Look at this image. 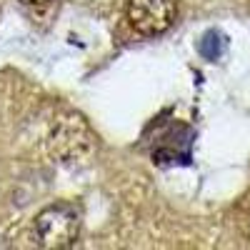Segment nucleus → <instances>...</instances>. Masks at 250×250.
<instances>
[{"label": "nucleus", "mask_w": 250, "mask_h": 250, "mask_svg": "<svg viewBox=\"0 0 250 250\" xmlns=\"http://www.w3.org/2000/svg\"><path fill=\"white\" fill-rule=\"evenodd\" d=\"M125 15H128V23L135 33L153 38L173 28L178 8L175 0H128Z\"/></svg>", "instance_id": "obj_2"}, {"label": "nucleus", "mask_w": 250, "mask_h": 250, "mask_svg": "<svg viewBox=\"0 0 250 250\" xmlns=\"http://www.w3.org/2000/svg\"><path fill=\"white\" fill-rule=\"evenodd\" d=\"M220 48H223V40H220V35H215V33H208L205 40L200 43V53H203L208 60H215V58L220 55Z\"/></svg>", "instance_id": "obj_3"}, {"label": "nucleus", "mask_w": 250, "mask_h": 250, "mask_svg": "<svg viewBox=\"0 0 250 250\" xmlns=\"http://www.w3.org/2000/svg\"><path fill=\"white\" fill-rule=\"evenodd\" d=\"M23 3H28V5H45L48 0H23Z\"/></svg>", "instance_id": "obj_4"}, {"label": "nucleus", "mask_w": 250, "mask_h": 250, "mask_svg": "<svg viewBox=\"0 0 250 250\" xmlns=\"http://www.w3.org/2000/svg\"><path fill=\"white\" fill-rule=\"evenodd\" d=\"M80 235V210L70 203H55L35 218V238L48 250H65Z\"/></svg>", "instance_id": "obj_1"}]
</instances>
